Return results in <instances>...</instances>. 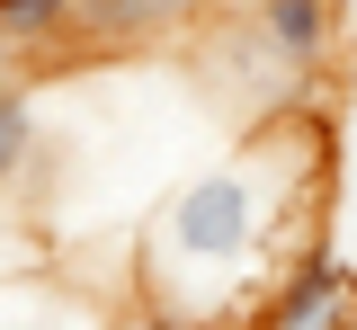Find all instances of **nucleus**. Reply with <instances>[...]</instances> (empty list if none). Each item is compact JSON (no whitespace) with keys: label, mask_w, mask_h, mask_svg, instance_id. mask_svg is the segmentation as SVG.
<instances>
[{"label":"nucleus","mask_w":357,"mask_h":330,"mask_svg":"<svg viewBox=\"0 0 357 330\" xmlns=\"http://www.w3.org/2000/svg\"><path fill=\"white\" fill-rule=\"evenodd\" d=\"M268 223H277V196H268V170L232 161V170H197L188 188L161 196L152 214V277L161 285H232L250 259H259Z\"/></svg>","instance_id":"nucleus-1"},{"label":"nucleus","mask_w":357,"mask_h":330,"mask_svg":"<svg viewBox=\"0 0 357 330\" xmlns=\"http://www.w3.org/2000/svg\"><path fill=\"white\" fill-rule=\"evenodd\" d=\"M340 18H349L340 0H241V9L223 18V45L241 54L250 72L304 90L312 72L340 54Z\"/></svg>","instance_id":"nucleus-2"},{"label":"nucleus","mask_w":357,"mask_h":330,"mask_svg":"<svg viewBox=\"0 0 357 330\" xmlns=\"http://www.w3.org/2000/svg\"><path fill=\"white\" fill-rule=\"evenodd\" d=\"M259 330H357V268L331 250V241H304L295 268L277 277Z\"/></svg>","instance_id":"nucleus-3"},{"label":"nucleus","mask_w":357,"mask_h":330,"mask_svg":"<svg viewBox=\"0 0 357 330\" xmlns=\"http://www.w3.org/2000/svg\"><path fill=\"white\" fill-rule=\"evenodd\" d=\"M215 0H89L81 9V45H170Z\"/></svg>","instance_id":"nucleus-4"},{"label":"nucleus","mask_w":357,"mask_h":330,"mask_svg":"<svg viewBox=\"0 0 357 330\" xmlns=\"http://www.w3.org/2000/svg\"><path fill=\"white\" fill-rule=\"evenodd\" d=\"M81 9L89 0H0V45L18 54V63L63 54V45H81Z\"/></svg>","instance_id":"nucleus-5"},{"label":"nucleus","mask_w":357,"mask_h":330,"mask_svg":"<svg viewBox=\"0 0 357 330\" xmlns=\"http://www.w3.org/2000/svg\"><path fill=\"white\" fill-rule=\"evenodd\" d=\"M36 143H45L36 98H27V90H9V98H0V196H18L27 179H36Z\"/></svg>","instance_id":"nucleus-6"},{"label":"nucleus","mask_w":357,"mask_h":330,"mask_svg":"<svg viewBox=\"0 0 357 330\" xmlns=\"http://www.w3.org/2000/svg\"><path fill=\"white\" fill-rule=\"evenodd\" d=\"M9 330H89V313L81 304H45L36 322H9Z\"/></svg>","instance_id":"nucleus-7"},{"label":"nucleus","mask_w":357,"mask_h":330,"mask_svg":"<svg viewBox=\"0 0 357 330\" xmlns=\"http://www.w3.org/2000/svg\"><path fill=\"white\" fill-rule=\"evenodd\" d=\"M116 330H197V322H178V313H161V304H134Z\"/></svg>","instance_id":"nucleus-8"},{"label":"nucleus","mask_w":357,"mask_h":330,"mask_svg":"<svg viewBox=\"0 0 357 330\" xmlns=\"http://www.w3.org/2000/svg\"><path fill=\"white\" fill-rule=\"evenodd\" d=\"M9 90H18V54L0 45V98H9Z\"/></svg>","instance_id":"nucleus-9"},{"label":"nucleus","mask_w":357,"mask_h":330,"mask_svg":"<svg viewBox=\"0 0 357 330\" xmlns=\"http://www.w3.org/2000/svg\"><path fill=\"white\" fill-rule=\"evenodd\" d=\"M340 9H349V0H340Z\"/></svg>","instance_id":"nucleus-10"}]
</instances>
